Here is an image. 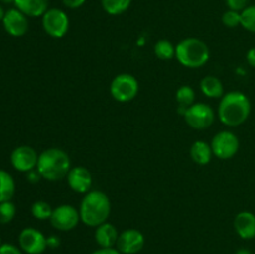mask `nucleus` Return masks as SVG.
I'll use <instances>...</instances> for the list:
<instances>
[{
    "instance_id": "1",
    "label": "nucleus",
    "mask_w": 255,
    "mask_h": 254,
    "mask_svg": "<svg viewBox=\"0 0 255 254\" xmlns=\"http://www.w3.org/2000/svg\"><path fill=\"white\" fill-rule=\"evenodd\" d=\"M252 111L249 97L242 91H229L223 95L218 106V117L223 125L237 127L248 120Z\"/></svg>"
},
{
    "instance_id": "2",
    "label": "nucleus",
    "mask_w": 255,
    "mask_h": 254,
    "mask_svg": "<svg viewBox=\"0 0 255 254\" xmlns=\"http://www.w3.org/2000/svg\"><path fill=\"white\" fill-rule=\"evenodd\" d=\"M81 222L89 227H99L109 219L111 213V201L102 191L87 192L79 207Z\"/></svg>"
},
{
    "instance_id": "3",
    "label": "nucleus",
    "mask_w": 255,
    "mask_h": 254,
    "mask_svg": "<svg viewBox=\"0 0 255 254\" xmlns=\"http://www.w3.org/2000/svg\"><path fill=\"white\" fill-rule=\"evenodd\" d=\"M71 169V159L64 149L51 147L39 154L36 171L41 178L50 182H56L66 178Z\"/></svg>"
},
{
    "instance_id": "4",
    "label": "nucleus",
    "mask_w": 255,
    "mask_h": 254,
    "mask_svg": "<svg viewBox=\"0 0 255 254\" xmlns=\"http://www.w3.org/2000/svg\"><path fill=\"white\" fill-rule=\"evenodd\" d=\"M209 56L208 45L197 37H187L176 45V59L182 66L198 69L208 62Z\"/></svg>"
},
{
    "instance_id": "5",
    "label": "nucleus",
    "mask_w": 255,
    "mask_h": 254,
    "mask_svg": "<svg viewBox=\"0 0 255 254\" xmlns=\"http://www.w3.org/2000/svg\"><path fill=\"white\" fill-rule=\"evenodd\" d=\"M139 84L131 74H119L110 85L111 96L119 102H129L138 95Z\"/></svg>"
},
{
    "instance_id": "6",
    "label": "nucleus",
    "mask_w": 255,
    "mask_h": 254,
    "mask_svg": "<svg viewBox=\"0 0 255 254\" xmlns=\"http://www.w3.org/2000/svg\"><path fill=\"white\" fill-rule=\"evenodd\" d=\"M69 27L70 20L64 10L51 7L42 15V29L52 39H62Z\"/></svg>"
},
{
    "instance_id": "7",
    "label": "nucleus",
    "mask_w": 255,
    "mask_h": 254,
    "mask_svg": "<svg viewBox=\"0 0 255 254\" xmlns=\"http://www.w3.org/2000/svg\"><path fill=\"white\" fill-rule=\"evenodd\" d=\"M183 117L186 124L193 129H206L213 125L216 114L208 104L194 102L193 105L187 107Z\"/></svg>"
},
{
    "instance_id": "8",
    "label": "nucleus",
    "mask_w": 255,
    "mask_h": 254,
    "mask_svg": "<svg viewBox=\"0 0 255 254\" xmlns=\"http://www.w3.org/2000/svg\"><path fill=\"white\" fill-rule=\"evenodd\" d=\"M213 156L218 157L219 159H231L238 153L239 151V138L236 133L232 131L218 132L214 134L211 142Z\"/></svg>"
},
{
    "instance_id": "9",
    "label": "nucleus",
    "mask_w": 255,
    "mask_h": 254,
    "mask_svg": "<svg viewBox=\"0 0 255 254\" xmlns=\"http://www.w3.org/2000/svg\"><path fill=\"white\" fill-rule=\"evenodd\" d=\"M81 222L80 212L71 204H60L54 208L50 218V223L55 229L61 232L72 231Z\"/></svg>"
},
{
    "instance_id": "10",
    "label": "nucleus",
    "mask_w": 255,
    "mask_h": 254,
    "mask_svg": "<svg viewBox=\"0 0 255 254\" xmlns=\"http://www.w3.org/2000/svg\"><path fill=\"white\" fill-rule=\"evenodd\" d=\"M19 247L26 254H42L47 248V238L39 229L27 227L20 232Z\"/></svg>"
},
{
    "instance_id": "11",
    "label": "nucleus",
    "mask_w": 255,
    "mask_h": 254,
    "mask_svg": "<svg viewBox=\"0 0 255 254\" xmlns=\"http://www.w3.org/2000/svg\"><path fill=\"white\" fill-rule=\"evenodd\" d=\"M37 161H39L37 152L31 146H26V144L16 147L10 156L11 166L17 172H22V173L36 169Z\"/></svg>"
},
{
    "instance_id": "12",
    "label": "nucleus",
    "mask_w": 255,
    "mask_h": 254,
    "mask_svg": "<svg viewBox=\"0 0 255 254\" xmlns=\"http://www.w3.org/2000/svg\"><path fill=\"white\" fill-rule=\"evenodd\" d=\"M4 30L12 37H21L29 30V20L25 14H22L19 9H9L5 12L2 19Z\"/></svg>"
},
{
    "instance_id": "13",
    "label": "nucleus",
    "mask_w": 255,
    "mask_h": 254,
    "mask_svg": "<svg viewBox=\"0 0 255 254\" xmlns=\"http://www.w3.org/2000/svg\"><path fill=\"white\" fill-rule=\"evenodd\" d=\"M144 247V236L141 231L134 228L121 232L117 239L116 248L122 254H137Z\"/></svg>"
},
{
    "instance_id": "14",
    "label": "nucleus",
    "mask_w": 255,
    "mask_h": 254,
    "mask_svg": "<svg viewBox=\"0 0 255 254\" xmlns=\"http://www.w3.org/2000/svg\"><path fill=\"white\" fill-rule=\"evenodd\" d=\"M67 184L74 192L80 194H86L91 191L92 187V176L91 172L82 166L71 167L70 172L66 176Z\"/></svg>"
},
{
    "instance_id": "15",
    "label": "nucleus",
    "mask_w": 255,
    "mask_h": 254,
    "mask_svg": "<svg viewBox=\"0 0 255 254\" xmlns=\"http://www.w3.org/2000/svg\"><path fill=\"white\" fill-rule=\"evenodd\" d=\"M236 233L242 239H254L255 238V214L249 211L239 212L233 222Z\"/></svg>"
},
{
    "instance_id": "16",
    "label": "nucleus",
    "mask_w": 255,
    "mask_h": 254,
    "mask_svg": "<svg viewBox=\"0 0 255 254\" xmlns=\"http://www.w3.org/2000/svg\"><path fill=\"white\" fill-rule=\"evenodd\" d=\"M119 236L120 233L117 228L110 222H105L95 229V241L99 244L100 248H114V247H116Z\"/></svg>"
},
{
    "instance_id": "17",
    "label": "nucleus",
    "mask_w": 255,
    "mask_h": 254,
    "mask_svg": "<svg viewBox=\"0 0 255 254\" xmlns=\"http://www.w3.org/2000/svg\"><path fill=\"white\" fill-rule=\"evenodd\" d=\"M14 5L27 17H42L49 10V0H16Z\"/></svg>"
},
{
    "instance_id": "18",
    "label": "nucleus",
    "mask_w": 255,
    "mask_h": 254,
    "mask_svg": "<svg viewBox=\"0 0 255 254\" xmlns=\"http://www.w3.org/2000/svg\"><path fill=\"white\" fill-rule=\"evenodd\" d=\"M189 154L194 163L199 164V166H206L212 161L213 151H212L211 144L207 143L206 141H196L191 146Z\"/></svg>"
},
{
    "instance_id": "19",
    "label": "nucleus",
    "mask_w": 255,
    "mask_h": 254,
    "mask_svg": "<svg viewBox=\"0 0 255 254\" xmlns=\"http://www.w3.org/2000/svg\"><path fill=\"white\" fill-rule=\"evenodd\" d=\"M201 91L204 96L209 97V99H222L224 95V87L221 80L213 75H208L204 76L201 80Z\"/></svg>"
},
{
    "instance_id": "20",
    "label": "nucleus",
    "mask_w": 255,
    "mask_h": 254,
    "mask_svg": "<svg viewBox=\"0 0 255 254\" xmlns=\"http://www.w3.org/2000/svg\"><path fill=\"white\" fill-rule=\"evenodd\" d=\"M15 181L9 172L0 169V202L11 201L15 194Z\"/></svg>"
},
{
    "instance_id": "21",
    "label": "nucleus",
    "mask_w": 255,
    "mask_h": 254,
    "mask_svg": "<svg viewBox=\"0 0 255 254\" xmlns=\"http://www.w3.org/2000/svg\"><path fill=\"white\" fill-rule=\"evenodd\" d=\"M153 51L159 60H171L176 57V46L168 40H159L154 44Z\"/></svg>"
},
{
    "instance_id": "22",
    "label": "nucleus",
    "mask_w": 255,
    "mask_h": 254,
    "mask_svg": "<svg viewBox=\"0 0 255 254\" xmlns=\"http://www.w3.org/2000/svg\"><path fill=\"white\" fill-rule=\"evenodd\" d=\"M132 0H101L102 9L109 15H121L131 5Z\"/></svg>"
},
{
    "instance_id": "23",
    "label": "nucleus",
    "mask_w": 255,
    "mask_h": 254,
    "mask_svg": "<svg viewBox=\"0 0 255 254\" xmlns=\"http://www.w3.org/2000/svg\"><path fill=\"white\" fill-rule=\"evenodd\" d=\"M176 100L177 102H178L179 106L189 107L191 105L194 104V100H196V91H194L193 87L189 86V85H183V86H181L177 90Z\"/></svg>"
},
{
    "instance_id": "24",
    "label": "nucleus",
    "mask_w": 255,
    "mask_h": 254,
    "mask_svg": "<svg viewBox=\"0 0 255 254\" xmlns=\"http://www.w3.org/2000/svg\"><path fill=\"white\" fill-rule=\"evenodd\" d=\"M52 211L54 208L45 201H36L31 206V214L39 221H50Z\"/></svg>"
},
{
    "instance_id": "25",
    "label": "nucleus",
    "mask_w": 255,
    "mask_h": 254,
    "mask_svg": "<svg viewBox=\"0 0 255 254\" xmlns=\"http://www.w3.org/2000/svg\"><path fill=\"white\" fill-rule=\"evenodd\" d=\"M241 26L247 31L255 34V5L247 6L241 12Z\"/></svg>"
},
{
    "instance_id": "26",
    "label": "nucleus",
    "mask_w": 255,
    "mask_h": 254,
    "mask_svg": "<svg viewBox=\"0 0 255 254\" xmlns=\"http://www.w3.org/2000/svg\"><path fill=\"white\" fill-rule=\"evenodd\" d=\"M16 206L11 201L0 202V224H7L15 218Z\"/></svg>"
},
{
    "instance_id": "27",
    "label": "nucleus",
    "mask_w": 255,
    "mask_h": 254,
    "mask_svg": "<svg viewBox=\"0 0 255 254\" xmlns=\"http://www.w3.org/2000/svg\"><path fill=\"white\" fill-rule=\"evenodd\" d=\"M222 22L224 26L229 27V29L239 26L241 25V12L228 9L222 16Z\"/></svg>"
},
{
    "instance_id": "28",
    "label": "nucleus",
    "mask_w": 255,
    "mask_h": 254,
    "mask_svg": "<svg viewBox=\"0 0 255 254\" xmlns=\"http://www.w3.org/2000/svg\"><path fill=\"white\" fill-rule=\"evenodd\" d=\"M226 4L229 10L242 12L248 6V0H226Z\"/></svg>"
},
{
    "instance_id": "29",
    "label": "nucleus",
    "mask_w": 255,
    "mask_h": 254,
    "mask_svg": "<svg viewBox=\"0 0 255 254\" xmlns=\"http://www.w3.org/2000/svg\"><path fill=\"white\" fill-rule=\"evenodd\" d=\"M0 254H22V251L11 243H2L0 247Z\"/></svg>"
},
{
    "instance_id": "30",
    "label": "nucleus",
    "mask_w": 255,
    "mask_h": 254,
    "mask_svg": "<svg viewBox=\"0 0 255 254\" xmlns=\"http://www.w3.org/2000/svg\"><path fill=\"white\" fill-rule=\"evenodd\" d=\"M62 2L69 9H79L86 2V0H62Z\"/></svg>"
},
{
    "instance_id": "31",
    "label": "nucleus",
    "mask_w": 255,
    "mask_h": 254,
    "mask_svg": "<svg viewBox=\"0 0 255 254\" xmlns=\"http://www.w3.org/2000/svg\"><path fill=\"white\" fill-rule=\"evenodd\" d=\"M91 254H122V253L116 248V247H114V248H99L95 252H92Z\"/></svg>"
},
{
    "instance_id": "32",
    "label": "nucleus",
    "mask_w": 255,
    "mask_h": 254,
    "mask_svg": "<svg viewBox=\"0 0 255 254\" xmlns=\"http://www.w3.org/2000/svg\"><path fill=\"white\" fill-rule=\"evenodd\" d=\"M246 59H247V62H248L249 66L254 67L255 69V46L248 50Z\"/></svg>"
},
{
    "instance_id": "33",
    "label": "nucleus",
    "mask_w": 255,
    "mask_h": 254,
    "mask_svg": "<svg viewBox=\"0 0 255 254\" xmlns=\"http://www.w3.org/2000/svg\"><path fill=\"white\" fill-rule=\"evenodd\" d=\"M40 179H41V176H40V173L36 171V169L27 172V181H29L30 183H36V182H39Z\"/></svg>"
},
{
    "instance_id": "34",
    "label": "nucleus",
    "mask_w": 255,
    "mask_h": 254,
    "mask_svg": "<svg viewBox=\"0 0 255 254\" xmlns=\"http://www.w3.org/2000/svg\"><path fill=\"white\" fill-rule=\"evenodd\" d=\"M60 246V239L56 236H51L47 238V247L49 248H56Z\"/></svg>"
},
{
    "instance_id": "35",
    "label": "nucleus",
    "mask_w": 255,
    "mask_h": 254,
    "mask_svg": "<svg viewBox=\"0 0 255 254\" xmlns=\"http://www.w3.org/2000/svg\"><path fill=\"white\" fill-rule=\"evenodd\" d=\"M236 254H252V253H251V251H249V249L241 248V249H238V251L236 252Z\"/></svg>"
},
{
    "instance_id": "36",
    "label": "nucleus",
    "mask_w": 255,
    "mask_h": 254,
    "mask_svg": "<svg viewBox=\"0 0 255 254\" xmlns=\"http://www.w3.org/2000/svg\"><path fill=\"white\" fill-rule=\"evenodd\" d=\"M5 10L2 9V6L1 5H0V21H2V19H4V16H5Z\"/></svg>"
},
{
    "instance_id": "37",
    "label": "nucleus",
    "mask_w": 255,
    "mask_h": 254,
    "mask_svg": "<svg viewBox=\"0 0 255 254\" xmlns=\"http://www.w3.org/2000/svg\"><path fill=\"white\" fill-rule=\"evenodd\" d=\"M0 1H1L2 4H15L16 0H0Z\"/></svg>"
},
{
    "instance_id": "38",
    "label": "nucleus",
    "mask_w": 255,
    "mask_h": 254,
    "mask_svg": "<svg viewBox=\"0 0 255 254\" xmlns=\"http://www.w3.org/2000/svg\"><path fill=\"white\" fill-rule=\"evenodd\" d=\"M1 244H2V243H1V238H0V247H1Z\"/></svg>"
}]
</instances>
